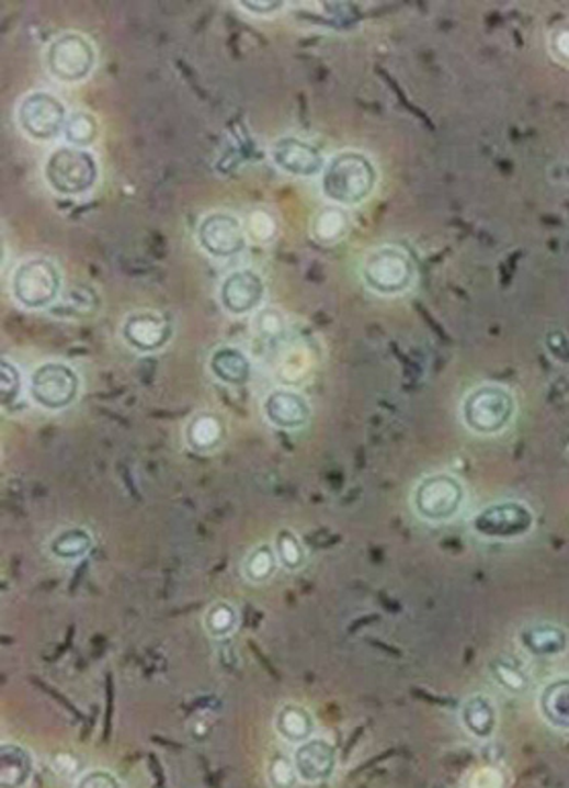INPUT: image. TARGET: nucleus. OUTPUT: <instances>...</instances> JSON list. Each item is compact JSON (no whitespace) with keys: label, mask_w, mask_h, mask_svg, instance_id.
<instances>
[{"label":"nucleus","mask_w":569,"mask_h":788,"mask_svg":"<svg viewBox=\"0 0 569 788\" xmlns=\"http://www.w3.org/2000/svg\"><path fill=\"white\" fill-rule=\"evenodd\" d=\"M96 54L82 33L58 35L46 49L47 72L64 85H77L93 72Z\"/></svg>","instance_id":"0eeeda50"},{"label":"nucleus","mask_w":569,"mask_h":788,"mask_svg":"<svg viewBox=\"0 0 569 788\" xmlns=\"http://www.w3.org/2000/svg\"><path fill=\"white\" fill-rule=\"evenodd\" d=\"M172 326L169 318L160 312H134L125 318L122 326V336H124L127 347H132L138 352H155L162 349L169 342Z\"/></svg>","instance_id":"2eb2a0df"},{"label":"nucleus","mask_w":569,"mask_h":788,"mask_svg":"<svg viewBox=\"0 0 569 788\" xmlns=\"http://www.w3.org/2000/svg\"><path fill=\"white\" fill-rule=\"evenodd\" d=\"M64 137L68 142V146H75V148H82L87 150L89 146H93L99 137V123L94 120V115L87 113V111H75L68 123H66V130H64Z\"/></svg>","instance_id":"c756f323"},{"label":"nucleus","mask_w":569,"mask_h":788,"mask_svg":"<svg viewBox=\"0 0 569 788\" xmlns=\"http://www.w3.org/2000/svg\"><path fill=\"white\" fill-rule=\"evenodd\" d=\"M186 444L197 453H209L224 440V426L216 414L201 412L191 418L185 430Z\"/></svg>","instance_id":"5701e85b"},{"label":"nucleus","mask_w":569,"mask_h":788,"mask_svg":"<svg viewBox=\"0 0 569 788\" xmlns=\"http://www.w3.org/2000/svg\"><path fill=\"white\" fill-rule=\"evenodd\" d=\"M80 378L68 363L49 361L33 369L30 395L33 402L47 412H62L77 402Z\"/></svg>","instance_id":"1a4fd4ad"},{"label":"nucleus","mask_w":569,"mask_h":788,"mask_svg":"<svg viewBox=\"0 0 569 788\" xmlns=\"http://www.w3.org/2000/svg\"><path fill=\"white\" fill-rule=\"evenodd\" d=\"M62 289V274L47 258L23 260L11 277V293L16 304L27 309H44L54 304Z\"/></svg>","instance_id":"423d86ee"},{"label":"nucleus","mask_w":569,"mask_h":788,"mask_svg":"<svg viewBox=\"0 0 569 788\" xmlns=\"http://www.w3.org/2000/svg\"><path fill=\"white\" fill-rule=\"evenodd\" d=\"M254 326H257V333L264 336V338H281L283 333H285L287 322H285L283 314H281L278 309H275V307H266V309H261V312L257 314Z\"/></svg>","instance_id":"473e14b6"},{"label":"nucleus","mask_w":569,"mask_h":788,"mask_svg":"<svg viewBox=\"0 0 569 788\" xmlns=\"http://www.w3.org/2000/svg\"><path fill=\"white\" fill-rule=\"evenodd\" d=\"M244 228H247V234L252 240L266 244L275 238L277 222H275V217L271 213L259 210V212H252L248 215Z\"/></svg>","instance_id":"2f4dec72"},{"label":"nucleus","mask_w":569,"mask_h":788,"mask_svg":"<svg viewBox=\"0 0 569 788\" xmlns=\"http://www.w3.org/2000/svg\"><path fill=\"white\" fill-rule=\"evenodd\" d=\"M273 547L277 553L278 565L287 572H299L308 563V551L292 529L278 531Z\"/></svg>","instance_id":"c85d7f7f"},{"label":"nucleus","mask_w":569,"mask_h":788,"mask_svg":"<svg viewBox=\"0 0 569 788\" xmlns=\"http://www.w3.org/2000/svg\"><path fill=\"white\" fill-rule=\"evenodd\" d=\"M2 371V381H0V394H2V406L4 408H13L16 399L21 397L23 392V375L19 371L15 363H11L9 359H2L0 364Z\"/></svg>","instance_id":"7c9ffc66"},{"label":"nucleus","mask_w":569,"mask_h":788,"mask_svg":"<svg viewBox=\"0 0 569 788\" xmlns=\"http://www.w3.org/2000/svg\"><path fill=\"white\" fill-rule=\"evenodd\" d=\"M519 643L533 657H557L568 652V631L554 622L526 624L519 633Z\"/></svg>","instance_id":"f3484780"},{"label":"nucleus","mask_w":569,"mask_h":788,"mask_svg":"<svg viewBox=\"0 0 569 788\" xmlns=\"http://www.w3.org/2000/svg\"><path fill=\"white\" fill-rule=\"evenodd\" d=\"M264 418L281 430H297L308 425L311 418V406L308 397L295 390L278 387L269 392L262 402Z\"/></svg>","instance_id":"dca6fc26"},{"label":"nucleus","mask_w":569,"mask_h":788,"mask_svg":"<svg viewBox=\"0 0 569 788\" xmlns=\"http://www.w3.org/2000/svg\"><path fill=\"white\" fill-rule=\"evenodd\" d=\"M547 49L555 61L569 68V23H559L547 35Z\"/></svg>","instance_id":"72a5a7b5"},{"label":"nucleus","mask_w":569,"mask_h":788,"mask_svg":"<svg viewBox=\"0 0 569 788\" xmlns=\"http://www.w3.org/2000/svg\"><path fill=\"white\" fill-rule=\"evenodd\" d=\"M93 549V534L82 527H68L49 541V553L56 560H84Z\"/></svg>","instance_id":"b1692460"},{"label":"nucleus","mask_w":569,"mask_h":788,"mask_svg":"<svg viewBox=\"0 0 569 788\" xmlns=\"http://www.w3.org/2000/svg\"><path fill=\"white\" fill-rule=\"evenodd\" d=\"M535 527V513L524 502L504 500L481 508L471 518V531L483 539H519Z\"/></svg>","instance_id":"9d476101"},{"label":"nucleus","mask_w":569,"mask_h":788,"mask_svg":"<svg viewBox=\"0 0 569 788\" xmlns=\"http://www.w3.org/2000/svg\"><path fill=\"white\" fill-rule=\"evenodd\" d=\"M488 669H490L493 683L498 684L500 688H504L510 695H524L531 688L528 672L524 669L523 664H519L510 655L493 657Z\"/></svg>","instance_id":"a878e982"},{"label":"nucleus","mask_w":569,"mask_h":788,"mask_svg":"<svg viewBox=\"0 0 569 788\" xmlns=\"http://www.w3.org/2000/svg\"><path fill=\"white\" fill-rule=\"evenodd\" d=\"M77 785L80 788H120L122 787V780L115 774L109 773V770L96 768V770L82 774L78 778Z\"/></svg>","instance_id":"c9c22d12"},{"label":"nucleus","mask_w":569,"mask_h":788,"mask_svg":"<svg viewBox=\"0 0 569 788\" xmlns=\"http://www.w3.org/2000/svg\"><path fill=\"white\" fill-rule=\"evenodd\" d=\"M538 712L545 723L569 731V676H557L538 693Z\"/></svg>","instance_id":"a211bd4d"},{"label":"nucleus","mask_w":569,"mask_h":788,"mask_svg":"<svg viewBox=\"0 0 569 788\" xmlns=\"http://www.w3.org/2000/svg\"><path fill=\"white\" fill-rule=\"evenodd\" d=\"M377 167L367 154L344 150L330 158L322 172V193L340 207L365 203L377 189Z\"/></svg>","instance_id":"f257e3e1"},{"label":"nucleus","mask_w":569,"mask_h":788,"mask_svg":"<svg viewBox=\"0 0 569 788\" xmlns=\"http://www.w3.org/2000/svg\"><path fill=\"white\" fill-rule=\"evenodd\" d=\"M351 217L340 205L323 207L314 217L311 234L320 244H337L349 234Z\"/></svg>","instance_id":"393cba45"},{"label":"nucleus","mask_w":569,"mask_h":788,"mask_svg":"<svg viewBox=\"0 0 569 788\" xmlns=\"http://www.w3.org/2000/svg\"><path fill=\"white\" fill-rule=\"evenodd\" d=\"M363 283L382 297H396L414 285L416 262L408 250L396 244L371 250L361 267Z\"/></svg>","instance_id":"20e7f679"},{"label":"nucleus","mask_w":569,"mask_h":788,"mask_svg":"<svg viewBox=\"0 0 569 788\" xmlns=\"http://www.w3.org/2000/svg\"><path fill=\"white\" fill-rule=\"evenodd\" d=\"M275 729L285 742H306L316 733V719L309 709L297 702H287L275 714Z\"/></svg>","instance_id":"4be33fe9"},{"label":"nucleus","mask_w":569,"mask_h":788,"mask_svg":"<svg viewBox=\"0 0 569 788\" xmlns=\"http://www.w3.org/2000/svg\"><path fill=\"white\" fill-rule=\"evenodd\" d=\"M271 158L275 167L292 177H316L328 165L316 146L295 136L278 137L271 146Z\"/></svg>","instance_id":"f8f14e48"},{"label":"nucleus","mask_w":569,"mask_h":788,"mask_svg":"<svg viewBox=\"0 0 569 788\" xmlns=\"http://www.w3.org/2000/svg\"><path fill=\"white\" fill-rule=\"evenodd\" d=\"M278 560L275 547L271 543H261L248 551L242 561V576L250 584H266L277 572Z\"/></svg>","instance_id":"bb28decb"},{"label":"nucleus","mask_w":569,"mask_h":788,"mask_svg":"<svg viewBox=\"0 0 569 788\" xmlns=\"http://www.w3.org/2000/svg\"><path fill=\"white\" fill-rule=\"evenodd\" d=\"M209 371L226 385H244L252 375V363L247 352L236 347H219L209 357Z\"/></svg>","instance_id":"412c9836"},{"label":"nucleus","mask_w":569,"mask_h":788,"mask_svg":"<svg viewBox=\"0 0 569 788\" xmlns=\"http://www.w3.org/2000/svg\"><path fill=\"white\" fill-rule=\"evenodd\" d=\"M462 725L471 738L486 742L498 728V711L490 697L474 695L462 705Z\"/></svg>","instance_id":"aec40b11"},{"label":"nucleus","mask_w":569,"mask_h":788,"mask_svg":"<svg viewBox=\"0 0 569 788\" xmlns=\"http://www.w3.org/2000/svg\"><path fill=\"white\" fill-rule=\"evenodd\" d=\"M297 770L293 766L292 758H285V756H277V758L271 762L269 766V780L271 785H275L278 788L293 787L297 783Z\"/></svg>","instance_id":"f704fd0d"},{"label":"nucleus","mask_w":569,"mask_h":788,"mask_svg":"<svg viewBox=\"0 0 569 788\" xmlns=\"http://www.w3.org/2000/svg\"><path fill=\"white\" fill-rule=\"evenodd\" d=\"M292 759L301 783L320 785L334 774L337 750L328 740L309 738L306 742L295 745Z\"/></svg>","instance_id":"4468645a"},{"label":"nucleus","mask_w":569,"mask_h":788,"mask_svg":"<svg viewBox=\"0 0 569 788\" xmlns=\"http://www.w3.org/2000/svg\"><path fill=\"white\" fill-rule=\"evenodd\" d=\"M238 610L228 600H217L203 615V629L212 639H226L238 627Z\"/></svg>","instance_id":"cd10ccee"},{"label":"nucleus","mask_w":569,"mask_h":788,"mask_svg":"<svg viewBox=\"0 0 569 788\" xmlns=\"http://www.w3.org/2000/svg\"><path fill=\"white\" fill-rule=\"evenodd\" d=\"M197 240L201 248L212 257H236L247 248V228L231 213H209L201 219Z\"/></svg>","instance_id":"9b49d317"},{"label":"nucleus","mask_w":569,"mask_h":788,"mask_svg":"<svg viewBox=\"0 0 569 788\" xmlns=\"http://www.w3.org/2000/svg\"><path fill=\"white\" fill-rule=\"evenodd\" d=\"M242 7H244L247 11H250V13L269 15V13L277 11L278 7H281V2H271V0H266V2H252V0H247V2H242Z\"/></svg>","instance_id":"e433bc0d"},{"label":"nucleus","mask_w":569,"mask_h":788,"mask_svg":"<svg viewBox=\"0 0 569 788\" xmlns=\"http://www.w3.org/2000/svg\"><path fill=\"white\" fill-rule=\"evenodd\" d=\"M68 111L62 101L46 91L30 92L16 106V123L35 142H52L64 136Z\"/></svg>","instance_id":"6e6552de"},{"label":"nucleus","mask_w":569,"mask_h":788,"mask_svg":"<svg viewBox=\"0 0 569 788\" xmlns=\"http://www.w3.org/2000/svg\"><path fill=\"white\" fill-rule=\"evenodd\" d=\"M467 487L455 473L436 471L422 477L412 492L414 515L429 525H443L462 515Z\"/></svg>","instance_id":"7ed1b4c3"},{"label":"nucleus","mask_w":569,"mask_h":788,"mask_svg":"<svg viewBox=\"0 0 569 788\" xmlns=\"http://www.w3.org/2000/svg\"><path fill=\"white\" fill-rule=\"evenodd\" d=\"M516 412V397L500 383L476 385L462 402L463 425L479 437L502 435L514 423Z\"/></svg>","instance_id":"f03ea898"},{"label":"nucleus","mask_w":569,"mask_h":788,"mask_svg":"<svg viewBox=\"0 0 569 788\" xmlns=\"http://www.w3.org/2000/svg\"><path fill=\"white\" fill-rule=\"evenodd\" d=\"M33 754L21 743L4 742L0 747V783L2 787L21 788L32 780Z\"/></svg>","instance_id":"6ab92c4d"},{"label":"nucleus","mask_w":569,"mask_h":788,"mask_svg":"<svg viewBox=\"0 0 569 788\" xmlns=\"http://www.w3.org/2000/svg\"><path fill=\"white\" fill-rule=\"evenodd\" d=\"M44 175L58 195L80 198L99 181V162L89 150L62 146L47 156Z\"/></svg>","instance_id":"39448f33"},{"label":"nucleus","mask_w":569,"mask_h":788,"mask_svg":"<svg viewBox=\"0 0 569 788\" xmlns=\"http://www.w3.org/2000/svg\"><path fill=\"white\" fill-rule=\"evenodd\" d=\"M264 297V281L252 269H240L228 274L219 288L221 307L231 316L254 312Z\"/></svg>","instance_id":"ddd939ff"}]
</instances>
